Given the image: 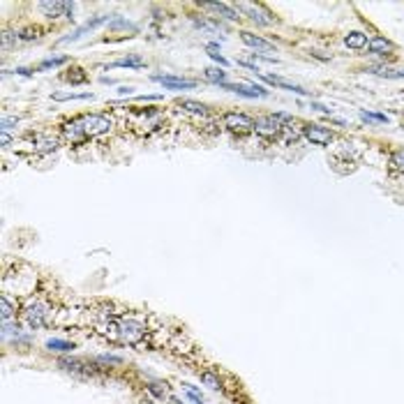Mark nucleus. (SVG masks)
Instances as JSON below:
<instances>
[{
	"mask_svg": "<svg viewBox=\"0 0 404 404\" xmlns=\"http://www.w3.org/2000/svg\"><path fill=\"white\" fill-rule=\"evenodd\" d=\"M187 397H190L194 404H206V402H204V397H201V395L196 393V390L192 388V386H187Z\"/></svg>",
	"mask_w": 404,
	"mask_h": 404,
	"instance_id": "obj_26",
	"label": "nucleus"
},
{
	"mask_svg": "<svg viewBox=\"0 0 404 404\" xmlns=\"http://www.w3.org/2000/svg\"><path fill=\"white\" fill-rule=\"evenodd\" d=\"M178 107H183L185 111L194 113V116H206V113H208V107H206V104L192 102V99H180V102H178Z\"/></svg>",
	"mask_w": 404,
	"mask_h": 404,
	"instance_id": "obj_14",
	"label": "nucleus"
},
{
	"mask_svg": "<svg viewBox=\"0 0 404 404\" xmlns=\"http://www.w3.org/2000/svg\"><path fill=\"white\" fill-rule=\"evenodd\" d=\"M268 84H273V86H282V88H287V90H291V93H298V95H307V90L305 88H300V86H296V84H291V81H284V79H279V76H264Z\"/></svg>",
	"mask_w": 404,
	"mask_h": 404,
	"instance_id": "obj_13",
	"label": "nucleus"
},
{
	"mask_svg": "<svg viewBox=\"0 0 404 404\" xmlns=\"http://www.w3.org/2000/svg\"><path fill=\"white\" fill-rule=\"evenodd\" d=\"M109 130H111V118L102 116V113L81 116V118H74V120H67L63 125V134H65V139L70 144H81V141L99 136Z\"/></svg>",
	"mask_w": 404,
	"mask_h": 404,
	"instance_id": "obj_1",
	"label": "nucleus"
},
{
	"mask_svg": "<svg viewBox=\"0 0 404 404\" xmlns=\"http://www.w3.org/2000/svg\"><path fill=\"white\" fill-rule=\"evenodd\" d=\"M201 381H204L208 388H219V379L213 374V372H204V374H201Z\"/></svg>",
	"mask_w": 404,
	"mask_h": 404,
	"instance_id": "obj_23",
	"label": "nucleus"
},
{
	"mask_svg": "<svg viewBox=\"0 0 404 404\" xmlns=\"http://www.w3.org/2000/svg\"><path fill=\"white\" fill-rule=\"evenodd\" d=\"M224 90H231V93H238L243 95V97H266L268 95V90L261 88V86H243V84H219Z\"/></svg>",
	"mask_w": 404,
	"mask_h": 404,
	"instance_id": "obj_7",
	"label": "nucleus"
},
{
	"mask_svg": "<svg viewBox=\"0 0 404 404\" xmlns=\"http://www.w3.org/2000/svg\"><path fill=\"white\" fill-rule=\"evenodd\" d=\"M372 74H379V76H386V79H404V70H393V67H370Z\"/></svg>",
	"mask_w": 404,
	"mask_h": 404,
	"instance_id": "obj_16",
	"label": "nucleus"
},
{
	"mask_svg": "<svg viewBox=\"0 0 404 404\" xmlns=\"http://www.w3.org/2000/svg\"><path fill=\"white\" fill-rule=\"evenodd\" d=\"M146 65V60L141 56H127V58H123V60H116L111 67H144Z\"/></svg>",
	"mask_w": 404,
	"mask_h": 404,
	"instance_id": "obj_18",
	"label": "nucleus"
},
{
	"mask_svg": "<svg viewBox=\"0 0 404 404\" xmlns=\"http://www.w3.org/2000/svg\"><path fill=\"white\" fill-rule=\"evenodd\" d=\"M47 349H51V351H60V353H67L74 349V344L67 342V339H49L47 342Z\"/></svg>",
	"mask_w": 404,
	"mask_h": 404,
	"instance_id": "obj_17",
	"label": "nucleus"
},
{
	"mask_svg": "<svg viewBox=\"0 0 404 404\" xmlns=\"http://www.w3.org/2000/svg\"><path fill=\"white\" fill-rule=\"evenodd\" d=\"M173 404H183V402H180V399H173Z\"/></svg>",
	"mask_w": 404,
	"mask_h": 404,
	"instance_id": "obj_33",
	"label": "nucleus"
},
{
	"mask_svg": "<svg viewBox=\"0 0 404 404\" xmlns=\"http://www.w3.org/2000/svg\"><path fill=\"white\" fill-rule=\"evenodd\" d=\"M39 10L47 16H70L74 12V3H60V0H53V3H39Z\"/></svg>",
	"mask_w": 404,
	"mask_h": 404,
	"instance_id": "obj_6",
	"label": "nucleus"
},
{
	"mask_svg": "<svg viewBox=\"0 0 404 404\" xmlns=\"http://www.w3.org/2000/svg\"><path fill=\"white\" fill-rule=\"evenodd\" d=\"M153 81L162 84L164 88H171V90H183V88H194V81L190 79H178V76H164V74H153Z\"/></svg>",
	"mask_w": 404,
	"mask_h": 404,
	"instance_id": "obj_8",
	"label": "nucleus"
},
{
	"mask_svg": "<svg viewBox=\"0 0 404 404\" xmlns=\"http://www.w3.org/2000/svg\"><path fill=\"white\" fill-rule=\"evenodd\" d=\"M236 7L240 12H245V14L250 16L252 21H256L259 26H273L275 24V16L270 14L264 5H256V3H238Z\"/></svg>",
	"mask_w": 404,
	"mask_h": 404,
	"instance_id": "obj_3",
	"label": "nucleus"
},
{
	"mask_svg": "<svg viewBox=\"0 0 404 404\" xmlns=\"http://www.w3.org/2000/svg\"><path fill=\"white\" fill-rule=\"evenodd\" d=\"M67 79H70L72 84H81V81H86V76L81 74V70H74V74H67Z\"/></svg>",
	"mask_w": 404,
	"mask_h": 404,
	"instance_id": "obj_29",
	"label": "nucleus"
},
{
	"mask_svg": "<svg viewBox=\"0 0 404 404\" xmlns=\"http://www.w3.org/2000/svg\"><path fill=\"white\" fill-rule=\"evenodd\" d=\"M240 37H243V42L252 49H259V51H275V44L266 42V39L256 37V35H252V33H240Z\"/></svg>",
	"mask_w": 404,
	"mask_h": 404,
	"instance_id": "obj_10",
	"label": "nucleus"
},
{
	"mask_svg": "<svg viewBox=\"0 0 404 404\" xmlns=\"http://www.w3.org/2000/svg\"><path fill=\"white\" fill-rule=\"evenodd\" d=\"M206 79L213 81V84H224V76H227V72L217 70V67H208V70H204Z\"/></svg>",
	"mask_w": 404,
	"mask_h": 404,
	"instance_id": "obj_20",
	"label": "nucleus"
},
{
	"mask_svg": "<svg viewBox=\"0 0 404 404\" xmlns=\"http://www.w3.org/2000/svg\"><path fill=\"white\" fill-rule=\"evenodd\" d=\"M10 144H12V136L7 132H3V146H10Z\"/></svg>",
	"mask_w": 404,
	"mask_h": 404,
	"instance_id": "obj_30",
	"label": "nucleus"
},
{
	"mask_svg": "<svg viewBox=\"0 0 404 404\" xmlns=\"http://www.w3.org/2000/svg\"><path fill=\"white\" fill-rule=\"evenodd\" d=\"M282 130L284 127H282L279 116H261V118H256V123H254V132L259 136H264V139H277Z\"/></svg>",
	"mask_w": 404,
	"mask_h": 404,
	"instance_id": "obj_2",
	"label": "nucleus"
},
{
	"mask_svg": "<svg viewBox=\"0 0 404 404\" xmlns=\"http://www.w3.org/2000/svg\"><path fill=\"white\" fill-rule=\"evenodd\" d=\"M367 47H370V53H379V56H381V53H390V51H393V44H390L388 39H383V37H372Z\"/></svg>",
	"mask_w": 404,
	"mask_h": 404,
	"instance_id": "obj_12",
	"label": "nucleus"
},
{
	"mask_svg": "<svg viewBox=\"0 0 404 404\" xmlns=\"http://www.w3.org/2000/svg\"><path fill=\"white\" fill-rule=\"evenodd\" d=\"M44 316H47V305H42V302L28 305V310H26V321H28L30 328H39V326H44Z\"/></svg>",
	"mask_w": 404,
	"mask_h": 404,
	"instance_id": "obj_9",
	"label": "nucleus"
},
{
	"mask_svg": "<svg viewBox=\"0 0 404 404\" xmlns=\"http://www.w3.org/2000/svg\"><path fill=\"white\" fill-rule=\"evenodd\" d=\"M224 125H227L231 132H240V134L254 130V120H252L250 116H245V113H238V111L224 113Z\"/></svg>",
	"mask_w": 404,
	"mask_h": 404,
	"instance_id": "obj_4",
	"label": "nucleus"
},
{
	"mask_svg": "<svg viewBox=\"0 0 404 404\" xmlns=\"http://www.w3.org/2000/svg\"><path fill=\"white\" fill-rule=\"evenodd\" d=\"M312 107H314V109H319V111H324V113H330V109H326L324 104H312Z\"/></svg>",
	"mask_w": 404,
	"mask_h": 404,
	"instance_id": "obj_31",
	"label": "nucleus"
},
{
	"mask_svg": "<svg viewBox=\"0 0 404 404\" xmlns=\"http://www.w3.org/2000/svg\"><path fill=\"white\" fill-rule=\"evenodd\" d=\"M56 102H65V99H93L90 93H56L53 95Z\"/></svg>",
	"mask_w": 404,
	"mask_h": 404,
	"instance_id": "obj_19",
	"label": "nucleus"
},
{
	"mask_svg": "<svg viewBox=\"0 0 404 404\" xmlns=\"http://www.w3.org/2000/svg\"><path fill=\"white\" fill-rule=\"evenodd\" d=\"M65 63V58H49V60H44L42 65H39V70H47V67H53V65H63Z\"/></svg>",
	"mask_w": 404,
	"mask_h": 404,
	"instance_id": "obj_27",
	"label": "nucleus"
},
{
	"mask_svg": "<svg viewBox=\"0 0 404 404\" xmlns=\"http://www.w3.org/2000/svg\"><path fill=\"white\" fill-rule=\"evenodd\" d=\"M360 116L365 120H376V123H388V118L381 116V113H370V111H360Z\"/></svg>",
	"mask_w": 404,
	"mask_h": 404,
	"instance_id": "obj_25",
	"label": "nucleus"
},
{
	"mask_svg": "<svg viewBox=\"0 0 404 404\" xmlns=\"http://www.w3.org/2000/svg\"><path fill=\"white\" fill-rule=\"evenodd\" d=\"M19 123V118H3V123H0V127H3V132H7L12 125H16Z\"/></svg>",
	"mask_w": 404,
	"mask_h": 404,
	"instance_id": "obj_28",
	"label": "nucleus"
},
{
	"mask_svg": "<svg viewBox=\"0 0 404 404\" xmlns=\"http://www.w3.org/2000/svg\"><path fill=\"white\" fill-rule=\"evenodd\" d=\"M132 90H134V88H120V90H118V93H120V95H130Z\"/></svg>",
	"mask_w": 404,
	"mask_h": 404,
	"instance_id": "obj_32",
	"label": "nucleus"
},
{
	"mask_svg": "<svg viewBox=\"0 0 404 404\" xmlns=\"http://www.w3.org/2000/svg\"><path fill=\"white\" fill-rule=\"evenodd\" d=\"M302 134L307 136V141H312L314 146H328L335 139V134L324 125H305L302 127Z\"/></svg>",
	"mask_w": 404,
	"mask_h": 404,
	"instance_id": "obj_5",
	"label": "nucleus"
},
{
	"mask_svg": "<svg viewBox=\"0 0 404 404\" xmlns=\"http://www.w3.org/2000/svg\"><path fill=\"white\" fill-rule=\"evenodd\" d=\"M0 305H3V321H5V324H7V321H10L12 316H14V307H12V302L7 300L5 296L0 298Z\"/></svg>",
	"mask_w": 404,
	"mask_h": 404,
	"instance_id": "obj_22",
	"label": "nucleus"
},
{
	"mask_svg": "<svg viewBox=\"0 0 404 404\" xmlns=\"http://www.w3.org/2000/svg\"><path fill=\"white\" fill-rule=\"evenodd\" d=\"M201 7H204V10H213V12H217V14H222L224 19H229V21H236V19H238V14L233 12V7L222 5V3H201Z\"/></svg>",
	"mask_w": 404,
	"mask_h": 404,
	"instance_id": "obj_11",
	"label": "nucleus"
},
{
	"mask_svg": "<svg viewBox=\"0 0 404 404\" xmlns=\"http://www.w3.org/2000/svg\"><path fill=\"white\" fill-rule=\"evenodd\" d=\"M208 56L213 58L215 63H219V65H222V67H227V65H229V60L222 56V53H217V49H210V47H208Z\"/></svg>",
	"mask_w": 404,
	"mask_h": 404,
	"instance_id": "obj_24",
	"label": "nucleus"
},
{
	"mask_svg": "<svg viewBox=\"0 0 404 404\" xmlns=\"http://www.w3.org/2000/svg\"><path fill=\"white\" fill-rule=\"evenodd\" d=\"M390 167L395 171H404V150H397V153L390 155Z\"/></svg>",
	"mask_w": 404,
	"mask_h": 404,
	"instance_id": "obj_21",
	"label": "nucleus"
},
{
	"mask_svg": "<svg viewBox=\"0 0 404 404\" xmlns=\"http://www.w3.org/2000/svg\"><path fill=\"white\" fill-rule=\"evenodd\" d=\"M344 44H347L349 49H362L367 44V35L365 33H349L347 37H344Z\"/></svg>",
	"mask_w": 404,
	"mask_h": 404,
	"instance_id": "obj_15",
	"label": "nucleus"
}]
</instances>
